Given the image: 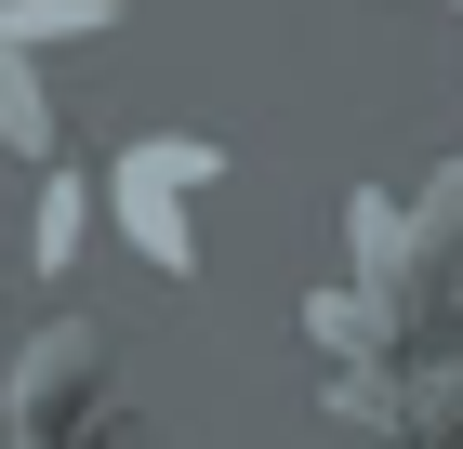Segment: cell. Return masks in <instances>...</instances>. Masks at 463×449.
Segmentation results:
<instances>
[{
    "label": "cell",
    "instance_id": "1",
    "mask_svg": "<svg viewBox=\"0 0 463 449\" xmlns=\"http://www.w3.org/2000/svg\"><path fill=\"white\" fill-rule=\"evenodd\" d=\"M185 185H213V145H133V159H119V225H133L146 251H159V265H199V239H185Z\"/></svg>",
    "mask_w": 463,
    "mask_h": 449
}]
</instances>
